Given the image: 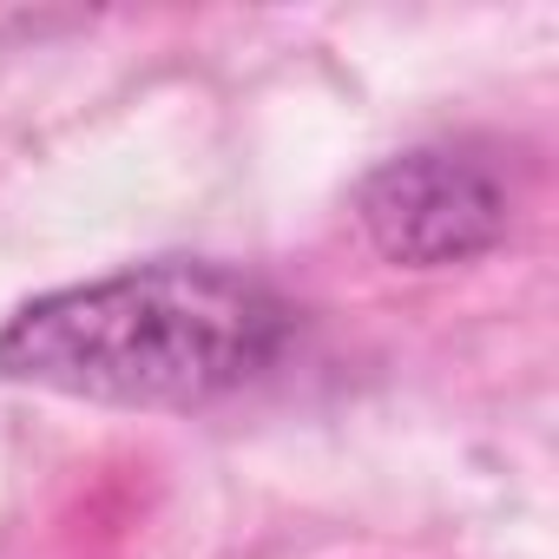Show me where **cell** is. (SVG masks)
<instances>
[{
    "label": "cell",
    "mask_w": 559,
    "mask_h": 559,
    "mask_svg": "<svg viewBox=\"0 0 559 559\" xmlns=\"http://www.w3.org/2000/svg\"><path fill=\"white\" fill-rule=\"evenodd\" d=\"M297 336V310L263 276L211 257H158L47 290L0 323V382L99 408H211Z\"/></svg>",
    "instance_id": "obj_1"
},
{
    "label": "cell",
    "mask_w": 559,
    "mask_h": 559,
    "mask_svg": "<svg viewBox=\"0 0 559 559\" xmlns=\"http://www.w3.org/2000/svg\"><path fill=\"white\" fill-rule=\"evenodd\" d=\"M356 224L402 270H454L507 237L513 198L487 158L461 145H415L356 185Z\"/></svg>",
    "instance_id": "obj_2"
}]
</instances>
